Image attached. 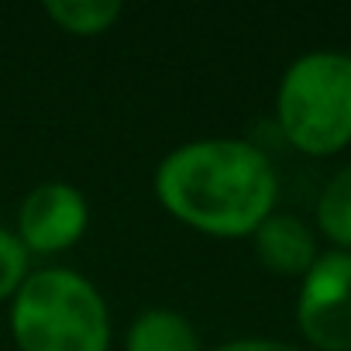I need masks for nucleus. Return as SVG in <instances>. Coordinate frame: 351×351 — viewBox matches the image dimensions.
I'll return each instance as SVG.
<instances>
[{"label":"nucleus","instance_id":"7","mask_svg":"<svg viewBox=\"0 0 351 351\" xmlns=\"http://www.w3.org/2000/svg\"><path fill=\"white\" fill-rule=\"evenodd\" d=\"M124 351H204L197 327L176 310H145L124 334Z\"/></svg>","mask_w":351,"mask_h":351},{"label":"nucleus","instance_id":"3","mask_svg":"<svg viewBox=\"0 0 351 351\" xmlns=\"http://www.w3.org/2000/svg\"><path fill=\"white\" fill-rule=\"evenodd\" d=\"M276 121L286 141L306 155H334L351 145V56L306 52L279 80Z\"/></svg>","mask_w":351,"mask_h":351},{"label":"nucleus","instance_id":"10","mask_svg":"<svg viewBox=\"0 0 351 351\" xmlns=\"http://www.w3.org/2000/svg\"><path fill=\"white\" fill-rule=\"evenodd\" d=\"M28 252L18 241L14 231L0 228V300H14V293L21 289V282L32 276L28 269Z\"/></svg>","mask_w":351,"mask_h":351},{"label":"nucleus","instance_id":"9","mask_svg":"<svg viewBox=\"0 0 351 351\" xmlns=\"http://www.w3.org/2000/svg\"><path fill=\"white\" fill-rule=\"evenodd\" d=\"M317 228L330 245H337V252H351V162L341 165L320 190Z\"/></svg>","mask_w":351,"mask_h":351},{"label":"nucleus","instance_id":"4","mask_svg":"<svg viewBox=\"0 0 351 351\" xmlns=\"http://www.w3.org/2000/svg\"><path fill=\"white\" fill-rule=\"evenodd\" d=\"M296 324L317 351H351V252H324L300 282Z\"/></svg>","mask_w":351,"mask_h":351},{"label":"nucleus","instance_id":"11","mask_svg":"<svg viewBox=\"0 0 351 351\" xmlns=\"http://www.w3.org/2000/svg\"><path fill=\"white\" fill-rule=\"evenodd\" d=\"M214 351H303L289 341H272V337H238V341H228Z\"/></svg>","mask_w":351,"mask_h":351},{"label":"nucleus","instance_id":"8","mask_svg":"<svg viewBox=\"0 0 351 351\" xmlns=\"http://www.w3.org/2000/svg\"><path fill=\"white\" fill-rule=\"evenodd\" d=\"M42 11L66 35L93 38L117 25V18L124 14V4L121 0H45Z\"/></svg>","mask_w":351,"mask_h":351},{"label":"nucleus","instance_id":"5","mask_svg":"<svg viewBox=\"0 0 351 351\" xmlns=\"http://www.w3.org/2000/svg\"><path fill=\"white\" fill-rule=\"evenodd\" d=\"M90 224L86 197L62 180L38 183L18 207V241L28 255H59L69 252Z\"/></svg>","mask_w":351,"mask_h":351},{"label":"nucleus","instance_id":"6","mask_svg":"<svg viewBox=\"0 0 351 351\" xmlns=\"http://www.w3.org/2000/svg\"><path fill=\"white\" fill-rule=\"evenodd\" d=\"M252 241H255L258 262L276 276H300L303 279L317 262V238L296 214L276 210L272 217H265L255 228Z\"/></svg>","mask_w":351,"mask_h":351},{"label":"nucleus","instance_id":"1","mask_svg":"<svg viewBox=\"0 0 351 351\" xmlns=\"http://www.w3.org/2000/svg\"><path fill=\"white\" fill-rule=\"evenodd\" d=\"M158 204L193 231L248 238L276 214L279 180L269 155L245 138H200L172 148L155 169Z\"/></svg>","mask_w":351,"mask_h":351},{"label":"nucleus","instance_id":"2","mask_svg":"<svg viewBox=\"0 0 351 351\" xmlns=\"http://www.w3.org/2000/svg\"><path fill=\"white\" fill-rule=\"evenodd\" d=\"M18 351H110L104 293L76 269H38L11 300Z\"/></svg>","mask_w":351,"mask_h":351}]
</instances>
